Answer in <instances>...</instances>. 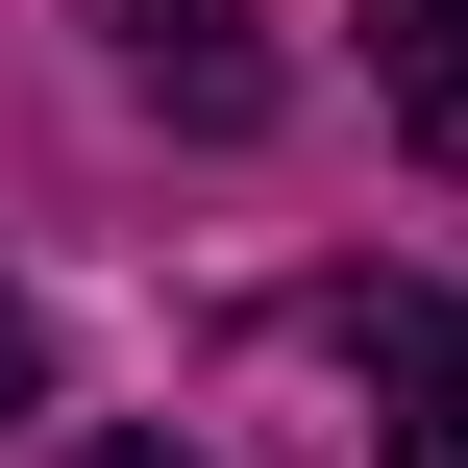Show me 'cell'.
Segmentation results:
<instances>
[{"mask_svg": "<svg viewBox=\"0 0 468 468\" xmlns=\"http://www.w3.org/2000/svg\"><path fill=\"white\" fill-rule=\"evenodd\" d=\"M74 468H197V444H74Z\"/></svg>", "mask_w": 468, "mask_h": 468, "instance_id": "277c9868", "label": "cell"}, {"mask_svg": "<svg viewBox=\"0 0 468 468\" xmlns=\"http://www.w3.org/2000/svg\"><path fill=\"white\" fill-rule=\"evenodd\" d=\"M370 370H395V468H468V296H395Z\"/></svg>", "mask_w": 468, "mask_h": 468, "instance_id": "7a4b0ae2", "label": "cell"}, {"mask_svg": "<svg viewBox=\"0 0 468 468\" xmlns=\"http://www.w3.org/2000/svg\"><path fill=\"white\" fill-rule=\"evenodd\" d=\"M370 99L420 123V173H468V0H370Z\"/></svg>", "mask_w": 468, "mask_h": 468, "instance_id": "6da1fadb", "label": "cell"}, {"mask_svg": "<svg viewBox=\"0 0 468 468\" xmlns=\"http://www.w3.org/2000/svg\"><path fill=\"white\" fill-rule=\"evenodd\" d=\"M25 420H49V321L0 296V444H25Z\"/></svg>", "mask_w": 468, "mask_h": 468, "instance_id": "3957f363", "label": "cell"}]
</instances>
